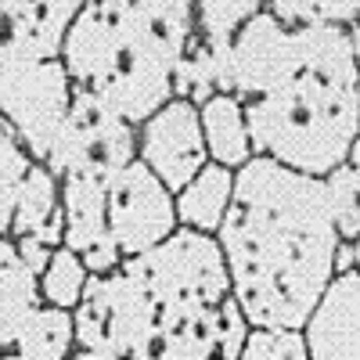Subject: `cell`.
Instances as JSON below:
<instances>
[{"label": "cell", "instance_id": "obj_1", "mask_svg": "<svg viewBox=\"0 0 360 360\" xmlns=\"http://www.w3.org/2000/svg\"><path fill=\"white\" fill-rule=\"evenodd\" d=\"M346 29H288L263 11L231 47V94L242 101L252 152L285 169L328 176L360 134Z\"/></svg>", "mask_w": 360, "mask_h": 360}, {"label": "cell", "instance_id": "obj_2", "mask_svg": "<svg viewBox=\"0 0 360 360\" xmlns=\"http://www.w3.org/2000/svg\"><path fill=\"white\" fill-rule=\"evenodd\" d=\"M231 295L252 328L303 332L339 274L342 238L324 180L252 159L234 173V198L217 231Z\"/></svg>", "mask_w": 360, "mask_h": 360}, {"label": "cell", "instance_id": "obj_3", "mask_svg": "<svg viewBox=\"0 0 360 360\" xmlns=\"http://www.w3.org/2000/svg\"><path fill=\"white\" fill-rule=\"evenodd\" d=\"M191 33V0H90L65 37L62 65L76 90L141 127L173 101V72Z\"/></svg>", "mask_w": 360, "mask_h": 360}, {"label": "cell", "instance_id": "obj_4", "mask_svg": "<svg viewBox=\"0 0 360 360\" xmlns=\"http://www.w3.org/2000/svg\"><path fill=\"white\" fill-rule=\"evenodd\" d=\"M123 270L152 299L159 321L198 314L231 299V278L213 234L176 227L166 242L123 259Z\"/></svg>", "mask_w": 360, "mask_h": 360}, {"label": "cell", "instance_id": "obj_5", "mask_svg": "<svg viewBox=\"0 0 360 360\" xmlns=\"http://www.w3.org/2000/svg\"><path fill=\"white\" fill-rule=\"evenodd\" d=\"M130 162H137V127H130L123 115H115L94 94L76 90L44 166L58 180L83 176L108 184Z\"/></svg>", "mask_w": 360, "mask_h": 360}, {"label": "cell", "instance_id": "obj_6", "mask_svg": "<svg viewBox=\"0 0 360 360\" xmlns=\"http://www.w3.org/2000/svg\"><path fill=\"white\" fill-rule=\"evenodd\" d=\"M72 317L76 346L115 360H130L159 321L152 299L123 266L112 274H90L83 303L72 310Z\"/></svg>", "mask_w": 360, "mask_h": 360}, {"label": "cell", "instance_id": "obj_7", "mask_svg": "<svg viewBox=\"0 0 360 360\" xmlns=\"http://www.w3.org/2000/svg\"><path fill=\"white\" fill-rule=\"evenodd\" d=\"M76 86L62 62L0 69V115L11 123L33 162H47Z\"/></svg>", "mask_w": 360, "mask_h": 360}, {"label": "cell", "instance_id": "obj_8", "mask_svg": "<svg viewBox=\"0 0 360 360\" xmlns=\"http://www.w3.org/2000/svg\"><path fill=\"white\" fill-rule=\"evenodd\" d=\"M176 227L173 191L141 159L108 180V231L123 259L155 249Z\"/></svg>", "mask_w": 360, "mask_h": 360}, {"label": "cell", "instance_id": "obj_9", "mask_svg": "<svg viewBox=\"0 0 360 360\" xmlns=\"http://www.w3.org/2000/svg\"><path fill=\"white\" fill-rule=\"evenodd\" d=\"M249 332L252 324L231 295L209 310L155 321L130 360H238Z\"/></svg>", "mask_w": 360, "mask_h": 360}, {"label": "cell", "instance_id": "obj_10", "mask_svg": "<svg viewBox=\"0 0 360 360\" xmlns=\"http://www.w3.org/2000/svg\"><path fill=\"white\" fill-rule=\"evenodd\" d=\"M137 159L176 195L209 162L198 108L180 98L162 105L148 123L137 127Z\"/></svg>", "mask_w": 360, "mask_h": 360}, {"label": "cell", "instance_id": "obj_11", "mask_svg": "<svg viewBox=\"0 0 360 360\" xmlns=\"http://www.w3.org/2000/svg\"><path fill=\"white\" fill-rule=\"evenodd\" d=\"M79 0H0V69L62 62Z\"/></svg>", "mask_w": 360, "mask_h": 360}, {"label": "cell", "instance_id": "obj_12", "mask_svg": "<svg viewBox=\"0 0 360 360\" xmlns=\"http://www.w3.org/2000/svg\"><path fill=\"white\" fill-rule=\"evenodd\" d=\"M62 213L65 249L86 263L90 274H112L123 266V252L108 231V184L83 176L62 180Z\"/></svg>", "mask_w": 360, "mask_h": 360}, {"label": "cell", "instance_id": "obj_13", "mask_svg": "<svg viewBox=\"0 0 360 360\" xmlns=\"http://www.w3.org/2000/svg\"><path fill=\"white\" fill-rule=\"evenodd\" d=\"M310 360H360V274L339 270L303 324Z\"/></svg>", "mask_w": 360, "mask_h": 360}, {"label": "cell", "instance_id": "obj_14", "mask_svg": "<svg viewBox=\"0 0 360 360\" xmlns=\"http://www.w3.org/2000/svg\"><path fill=\"white\" fill-rule=\"evenodd\" d=\"M11 242L18 238H37V242L62 249L65 245V213H62V180H58L44 162H33L25 184L15 202L11 220Z\"/></svg>", "mask_w": 360, "mask_h": 360}, {"label": "cell", "instance_id": "obj_15", "mask_svg": "<svg viewBox=\"0 0 360 360\" xmlns=\"http://www.w3.org/2000/svg\"><path fill=\"white\" fill-rule=\"evenodd\" d=\"M234 198V169L217 166V162H205L184 188L173 195L176 202V224L198 231V234H213L220 231L227 209Z\"/></svg>", "mask_w": 360, "mask_h": 360}, {"label": "cell", "instance_id": "obj_16", "mask_svg": "<svg viewBox=\"0 0 360 360\" xmlns=\"http://www.w3.org/2000/svg\"><path fill=\"white\" fill-rule=\"evenodd\" d=\"M202 137H205V152L209 162L227 166V169H242L256 159L252 152V137H249V123H245V108L234 94H213L202 108Z\"/></svg>", "mask_w": 360, "mask_h": 360}, {"label": "cell", "instance_id": "obj_17", "mask_svg": "<svg viewBox=\"0 0 360 360\" xmlns=\"http://www.w3.org/2000/svg\"><path fill=\"white\" fill-rule=\"evenodd\" d=\"M37 307H44L40 278L22 263L11 238H0V349H15Z\"/></svg>", "mask_w": 360, "mask_h": 360}, {"label": "cell", "instance_id": "obj_18", "mask_svg": "<svg viewBox=\"0 0 360 360\" xmlns=\"http://www.w3.org/2000/svg\"><path fill=\"white\" fill-rule=\"evenodd\" d=\"M15 349L25 360H69L79 349L72 310H58V307H47V303L37 307L33 317L25 321Z\"/></svg>", "mask_w": 360, "mask_h": 360}, {"label": "cell", "instance_id": "obj_19", "mask_svg": "<svg viewBox=\"0 0 360 360\" xmlns=\"http://www.w3.org/2000/svg\"><path fill=\"white\" fill-rule=\"evenodd\" d=\"M29 169H33V155L25 152V144L11 130V123L0 115V238L11 234L15 220V202L25 184Z\"/></svg>", "mask_w": 360, "mask_h": 360}, {"label": "cell", "instance_id": "obj_20", "mask_svg": "<svg viewBox=\"0 0 360 360\" xmlns=\"http://www.w3.org/2000/svg\"><path fill=\"white\" fill-rule=\"evenodd\" d=\"M86 281H90L86 263L72 249L62 245V249H54L47 270L40 274V299L47 307H58V310H76L83 303Z\"/></svg>", "mask_w": 360, "mask_h": 360}, {"label": "cell", "instance_id": "obj_21", "mask_svg": "<svg viewBox=\"0 0 360 360\" xmlns=\"http://www.w3.org/2000/svg\"><path fill=\"white\" fill-rule=\"evenodd\" d=\"M266 11L288 29H349L353 22H360V0H274V4H266Z\"/></svg>", "mask_w": 360, "mask_h": 360}, {"label": "cell", "instance_id": "obj_22", "mask_svg": "<svg viewBox=\"0 0 360 360\" xmlns=\"http://www.w3.org/2000/svg\"><path fill=\"white\" fill-rule=\"evenodd\" d=\"M259 11H263V4H256V0H202V4H195V29L209 44L234 47L238 33Z\"/></svg>", "mask_w": 360, "mask_h": 360}, {"label": "cell", "instance_id": "obj_23", "mask_svg": "<svg viewBox=\"0 0 360 360\" xmlns=\"http://www.w3.org/2000/svg\"><path fill=\"white\" fill-rule=\"evenodd\" d=\"M324 180V195H328V209H332V220L342 242H356L360 238V176L342 162L335 166Z\"/></svg>", "mask_w": 360, "mask_h": 360}, {"label": "cell", "instance_id": "obj_24", "mask_svg": "<svg viewBox=\"0 0 360 360\" xmlns=\"http://www.w3.org/2000/svg\"><path fill=\"white\" fill-rule=\"evenodd\" d=\"M238 360H310L303 332L292 328H252Z\"/></svg>", "mask_w": 360, "mask_h": 360}, {"label": "cell", "instance_id": "obj_25", "mask_svg": "<svg viewBox=\"0 0 360 360\" xmlns=\"http://www.w3.org/2000/svg\"><path fill=\"white\" fill-rule=\"evenodd\" d=\"M15 249H18L22 263H25L29 270H33L37 278L47 270V263H51V256H54V249H51V245H44V242H37V238H18Z\"/></svg>", "mask_w": 360, "mask_h": 360}, {"label": "cell", "instance_id": "obj_26", "mask_svg": "<svg viewBox=\"0 0 360 360\" xmlns=\"http://www.w3.org/2000/svg\"><path fill=\"white\" fill-rule=\"evenodd\" d=\"M346 37H349V51H353V65H356V72H360V22H353V25L346 29Z\"/></svg>", "mask_w": 360, "mask_h": 360}, {"label": "cell", "instance_id": "obj_27", "mask_svg": "<svg viewBox=\"0 0 360 360\" xmlns=\"http://www.w3.org/2000/svg\"><path fill=\"white\" fill-rule=\"evenodd\" d=\"M346 166L360 176V134H356V141L349 144V155H346Z\"/></svg>", "mask_w": 360, "mask_h": 360}, {"label": "cell", "instance_id": "obj_28", "mask_svg": "<svg viewBox=\"0 0 360 360\" xmlns=\"http://www.w3.org/2000/svg\"><path fill=\"white\" fill-rule=\"evenodd\" d=\"M69 360H115V356H101V353H86V349H76Z\"/></svg>", "mask_w": 360, "mask_h": 360}, {"label": "cell", "instance_id": "obj_29", "mask_svg": "<svg viewBox=\"0 0 360 360\" xmlns=\"http://www.w3.org/2000/svg\"><path fill=\"white\" fill-rule=\"evenodd\" d=\"M346 245L353 249V270L360 274V238H356V242H346Z\"/></svg>", "mask_w": 360, "mask_h": 360}, {"label": "cell", "instance_id": "obj_30", "mask_svg": "<svg viewBox=\"0 0 360 360\" xmlns=\"http://www.w3.org/2000/svg\"><path fill=\"white\" fill-rule=\"evenodd\" d=\"M0 360H25L18 349H0Z\"/></svg>", "mask_w": 360, "mask_h": 360}, {"label": "cell", "instance_id": "obj_31", "mask_svg": "<svg viewBox=\"0 0 360 360\" xmlns=\"http://www.w3.org/2000/svg\"><path fill=\"white\" fill-rule=\"evenodd\" d=\"M356 119H360V83H356Z\"/></svg>", "mask_w": 360, "mask_h": 360}]
</instances>
